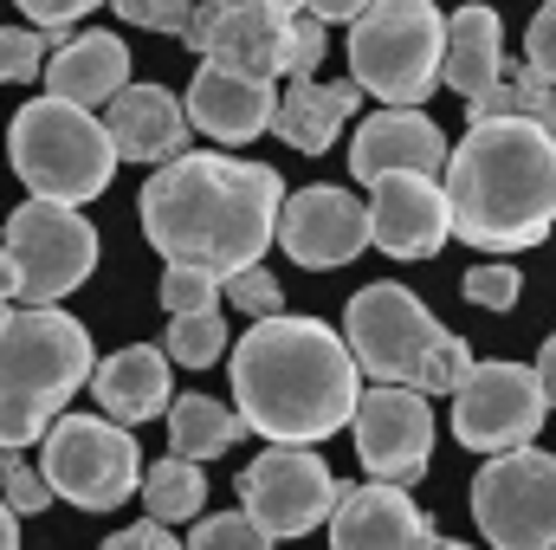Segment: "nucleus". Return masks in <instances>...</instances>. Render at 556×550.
Returning a JSON list of instances; mask_svg holds the SVG:
<instances>
[{
    "label": "nucleus",
    "mask_w": 556,
    "mask_h": 550,
    "mask_svg": "<svg viewBox=\"0 0 556 550\" xmlns=\"http://www.w3.org/2000/svg\"><path fill=\"white\" fill-rule=\"evenodd\" d=\"M278 208H285V182L266 162H240V155H175L149 175L142 188V240L188 273L233 278L260 266V253L273 247Z\"/></svg>",
    "instance_id": "1"
},
{
    "label": "nucleus",
    "mask_w": 556,
    "mask_h": 550,
    "mask_svg": "<svg viewBox=\"0 0 556 550\" xmlns=\"http://www.w3.org/2000/svg\"><path fill=\"white\" fill-rule=\"evenodd\" d=\"M233 414L247 421V434L273 440V447H317L330 434L350 427L356 396H363V370L343 343V330H330L324 317H260L233 357Z\"/></svg>",
    "instance_id": "2"
},
{
    "label": "nucleus",
    "mask_w": 556,
    "mask_h": 550,
    "mask_svg": "<svg viewBox=\"0 0 556 550\" xmlns=\"http://www.w3.org/2000/svg\"><path fill=\"white\" fill-rule=\"evenodd\" d=\"M446 214L453 240L479 253H525L556 227V130L525 117L472 124L446 155Z\"/></svg>",
    "instance_id": "3"
},
{
    "label": "nucleus",
    "mask_w": 556,
    "mask_h": 550,
    "mask_svg": "<svg viewBox=\"0 0 556 550\" xmlns=\"http://www.w3.org/2000/svg\"><path fill=\"white\" fill-rule=\"evenodd\" d=\"M91 330L59 304H13L0 330V453H26L91 383Z\"/></svg>",
    "instance_id": "4"
},
{
    "label": "nucleus",
    "mask_w": 556,
    "mask_h": 550,
    "mask_svg": "<svg viewBox=\"0 0 556 550\" xmlns=\"http://www.w3.org/2000/svg\"><path fill=\"white\" fill-rule=\"evenodd\" d=\"M343 343L356 357L363 376L389 383V389H415V396H453L472 370L466 337H453L408 285L382 278L363 285L343 311Z\"/></svg>",
    "instance_id": "5"
},
{
    "label": "nucleus",
    "mask_w": 556,
    "mask_h": 550,
    "mask_svg": "<svg viewBox=\"0 0 556 550\" xmlns=\"http://www.w3.org/2000/svg\"><path fill=\"white\" fill-rule=\"evenodd\" d=\"M7 162L26 182V201L85 208L117 175V142L98 111H78L65 98H33L7 124Z\"/></svg>",
    "instance_id": "6"
},
{
    "label": "nucleus",
    "mask_w": 556,
    "mask_h": 550,
    "mask_svg": "<svg viewBox=\"0 0 556 550\" xmlns=\"http://www.w3.org/2000/svg\"><path fill=\"white\" fill-rule=\"evenodd\" d=\"M446 13L433 0H369L350 20V85L382 111H420L440 91Z\"/></svg>",
    "instance_id": "7"
},
{
    "label": "nucleus",
    "mask_w": 556,
    "mask_h": 550,
    "mask_svg": "<svg viewBox=\"0 0 556 550\" xmlns=\"http://www.w3.org/2000/svg\"><path fill=\"white\" fill-rule=\"evenodd\" d=\"M39 473H46L52 499L78 505V512H117L142 486L137 434L104 414H59L39 440Z\"/></svg>",
    "instance_id": "8"
},
{
    "label": "nucleus",
    "mask_w": 556,
    "mask_h": 550,
    "mask_svg": "<svg viewBox=\"0 0 556 550\" xmlns=\"http://www.w3.org/2000/svg\"><path fill=\"white\" fill-rule=\"evenodd\" d=\"M0 253L13 266V304H59L98 273V227L59 201H20L0 221Z\"/></svg>",
    "instance_id": "9"
},
{
    "label": "nucleus",
    "mask_w": 556,
    "mask_h": 550,
    "mask_svg": "<svg viewBox=\"0 0 556 550\" xmlns=\"http://www.w3.org/2000/svg\"><path fill=\"white\" fill-rule=\"evenodd\" d=\"M472 525L492 550H556V453H492L472 479Z\"/></svg>",
    "instance_id": "10"
},
{
    "label": "nucleus",
    "mask_w": 556,
    "mask_h": 550,
    "mask_svg": "<svg viewBox=\"0 0 556 550\" xmlns=\"http://www.w3.org/2000/svg\"><path fill=\"white\" fill-rule=\"evenodd\" d=\"M544 383L531 363H472L466 383L453 389V440L472 453H518L544 427Z\"/></svg>",
    "instance_id": "11"
},
{
    "label": "nucleus",
    "mask_w": 556,
    "mask_h": 550,
    "mask_svg": "<svg viewBox=\"0 0 556 550\" xmlns=\"http://www.w3.org/2000/svg\"><path fill=\"white\" fill-rule=\"evenodd\" d=\"M337 505V479L324 466L317 447H266L247 473H240V512L266 532V538H304L330 518Z\"/></svg>",
    "instance_id": "12"
},
{
    "label": "nucleus",
    "mask_w": 556,
    "mask_h": 550,
    "mask_svg": "<svg viewBox=\"0 0 556 550\" xmlns=\"http://www.w3.org/2000/svg\"><path fill=\"white\" fill-rule=\"evenodd\" d=\"M350 434H356L363 473L382 479V486L415 492L427 479V466H433V409L415 389H389V383L363 389L356 414H350Z\"/></svg>",
    "instance_id": "13"
},
{
    "label": "nucleus",
    "mask_w": 556,
    "mask_h": 550,
    "mask_svg": "<svg viewBox=\"0 0 556 550\" xmlns=\"http://www.w3.org/2000/svg\"><path fill=\"white\" fill-rule=\"evenodd\" d=\"M273 247H285L291 266H304V273H337L369 253V201H356L343 182H311V188L285 195Z\"/></svg>",
    "instance_id": "14"
},
{
    "label": "nucleus",
    "mask_w": 556,
    "mask_h": 550,
    "mask_svg": "<svg viewBox=\"0 0 556 550\" xmlns=\"http://www.w3.org/2000/svg\"><path fill=\"white\" fill-rule=\"evenodd\" d=\"M181 46L201 52V65L240 72V78H285V52H291V13L278 7H194Z\"/></svg>",
    "instance_id": "15"
},
{
    "label": "nucleus",
    "mask_w": 556,
    "mask_h": 550,
    "mask_svg": "<svg viewBox=\"0 0 556 550\" xmlns=\"http://www.w3.org/2000/svg\"><path fill=\"white\" fill-rule=\"evenodd\" d=\"M369 247L389 260H433L453 240L440 175H382L369 182Z\"/></svg>",
    "instance_id": "16"
},
{
    "label": "nucleus",
    "mask_w": 556,
    "mask_h": 550,
    "mask_svg": "<svg viewBox=\"0 0 556 550\" xmlns=\"http://www.w3.org/2000/svg\"><path fill=\"white\" fill-rule=\"evenodd\" d=\"M330 550H420V538L433 532L427 512L402 486H337V505H330Z\"/></svg>",
    "instance_id": "17"
},
{
    "label": "nucleus",
    "mask_w": 556,
    "mask_h": 550,
    "mask_svg": "<svg viewBox=\"0 0 556 550\" xmlns=\"http://www.w3.org/2000/svg\"><path fill=\"white\" fill-rule=\"evenodd\" d=\"M181 111H188V130H201V137L240 149V142H253V137L273 130L278 85H266V78H240V72H220V65H201V72L188 78Z\"/></svg>",
    "instance_id": "18"
},
{
    "label": "nucleus",
    "mask_w": 556,
    "mask_h": 550,
    "mask_svg": "<svg viewBox=\"0 0 556 550\" xmlns=\"http://www.w3.org/2000/svg\"><path fill=\"white\" fill-rule=\"evenodd\" d=\"M446 168V130L427 111H376L350 137V175L382 182V175H440Z\"/></svg>",
    "instance_id": "19"
},
{
    "label": "nucleus",
    "mask_w": 556,
    "mask_h": 550,
    "mask_svg": "<svg viewBox=\"0 0 556 550\" xmlns=\"http://www.w3.org/2000/svg\"><path fill=\"white\" fill-rule=\"evenodd\" d=\"M104 130L117 142V162H175L188 155V111L168 85H124L111 104H104Z\"/></svg>",
    "instance_id": "20"
},
{
    "label": "nucleus",
    "mask_w": 556,
    "mask_h": 550,
    "mask_svg": "<svg viewBox=\"0 0 556 550\" xmlns=\"http://www.w3.org/2000/svg\"><path fill=\"white\" fill-rule=\"evenodd\" d=\"M130 85V46L117 33H78L46 59V98H65L78 111H104Z\"/></svg>",
    "instance_id": "21"
},
{
    "label": "nucleus",
    "mask_w": 556,
    "mask_h": 550,
    "mask_svg": "<svg viewBox=\"0 0 556 550\" xmlns=\"http://www.w3.org/2000/svg\"><path fill=\"white\" fill-rule=\"evenodd\" d=\"M91 396H98L104 421H117V427H142V421L168 414V402H175V389H168V357H162L155 343H130V350L104 357V363L91 370Z\"/></svg>",
    "instance_id": "22"
},
{
    "label": "nucleus",
    "mask_w": 556,
    "mask_h": 550,
    "mask_svg": "<svg viewBox=\"0 0 556 550\" xmlns=\"http://www.w3.org/2000/svg\"><path fill=\"white\" fill-rule=\"evenodd\" d=\"M440 78H446L466 104H479V98L505 78V20H498V7L472 0V7H459V13H446V59H440Z\"/></svg>",
    "instance_id": "23"
},
{
    "label": "nucleus",
    "mask_w": 556,
    "mask_h": 550,
    "mask_svg": "<svg viewBox=\"0 0 556 550\" xmlns=\"http://www.w3.org/2000/svg\"><path fill=\"white\" fill-rule=\"evenodd\" d=\"M363 91L356 85H317V78H291L278 91V111H273V137L291 142L298 155H324L330 142L343 137V124L356 117Z\"/></svg>",
    "instance_id": "24"
},
{
    "label": "nucleus",
    "mask_w": 556,
    "mask_h": 550,
    "mask_svg": "<svg viewBox=\"0 0 556 550\" xmlns=\"http://www.w3.org/2000/svg\"><path fill=\"white\" fill-rule=\"evenodd\" d=\"M162 421H168V447L181 460H214V453L240 447V434H247V421L214 396H175Z\"/></svg>",
    "instance_id": "25"
},
{
    "label": "nucleus",
    "mask_w": 556,
    "mask_h": 550,
    "mask_svg": "<svg viewBox=\"0 0 556 550\" xmlns=\"http://www.w3.org/2000/svg\"><path fill=\"white\" fill-rule=\"evenodd\" d=\"M137 492H142L149 525H181V518H201V505H207V473H201V460L168 453V460L142 466Z\"/></svg>",
    "instance_id": "26"
},
{
    "label": "nucleus",
    "mask_w": 556,
    "mask_h": 550,
    "mask_svg": "<svg viewBox=\"0 0 556 550\" xmlns=\"http://www.w3.org/2000/svg\"><path fill=\"white\" fill-rule=\"evenodd\" d=\"M466 111H472V124H492V117H525V124H544V130H556V78L531 72V65H505V78H498L479 104H466Z\"/></svg>",
    "instance_id": "27"
},
{
    "label": "nucleus",
    "mask_w": 556,
    "mask_h": 550,
    "mask_svg": "<svg viewBox=\"0 0 556 550\" xmlns=\"http://www.w3.org/2000/svg\"><path fill=\"white\" fill-rule=\"evenodd\" d=\"M168 350V363H181V370H214L220 357H227V317H220V304L214 311H188V317H168V337H162Z\"/></svg>",
    "instance_id": "28"
},
{
    "label": "nucleus",
    "mask_w": 556,
    "mask_h": 550,
    "mask_svg": "<svg viewBox=\"0 0 556 550\" xmlns=\"http://www.w3.org/2000/svg\"><path fill=\"white\" fill-rule=\"evenodd\" d=\"M52 39L59 33H39V26H0V85H33Z\"/></svg>",
    "instance_id": "29"
},
{
    "label": "nucleus",
    "mask_w": 556,
    "mask_h": 550,
    "mask_svg": "<svg viewBox=\"0 0 556 550\" xmlns=\"http://www.w3.org/2000/svg\"><path fill=\"white\" fill-rule=\"evenodd\" d=\"M181 550H273V538H266L247 512H214V518H201V525L188 532Z\"/></svg>",
    "instance_id": "30"
},
{
    "label": "nucleus",
    "mask_w": 556,
    "mask_h": 550,
    "mask_svg": "<svg viewBox=\"0 0 556 550\" xmlns=\"http://www.w3.org/2000/svg\"><path fill=\"white\" fill-rule=\"evenodd\" d=\"M0 499L13 512H46L52 505V486L39 466H26V453H0Z\"/></svg>",
    "instance_id": "31"
},
{
    "label": "nucleus",
    "mask_w": 556,
    "mask_h": 550,
    "mask_svg": "<svg viewBox=\"0 0 556 550\" xmlns=\"http://www.w3.org/2000/svg\"><path fill=\"white\" fill-rule=\"evenodd\" d=\"M220 298L240 304V311H253V317H278L285 311V291H278V278L266 266H247V273L220 278Z\"/></svg>",
    "instance_id": "32"
},
{
    "label": "nucleus",
    "mask_w": 556,
    "mask_h": 550,
    "mask_svg": "<svg viewBox=\"0 0 556 550\" xmlns=\"http://www.w3.org/2000/svg\"><path fill=\"white\" fill-rule=\"evenodd\" d=\"M162 304H168V317H188V311H214V304H220V278L188 273V266H168V273H162Z\"/></svg>",
    "instance_id": "33"
},
{
    "label": "nucleus",
    "mask_w": 556,
    "mask_h": 550,
    "mask_svg": "<svg viewBox=\"0 0 556 550\" xmlns=\"http://www.w3.org/2000/svg\"><path fill=\"white\" fill-rule=\"evenodd\" d=\"M466 285V298L479 304V311H511L518 304V291H525V278H518V266H472V273L459 278Z\"/></svg>",
    "instance_id": "34"
},
{
    "label": "nucleus",
    "mask_w": 556,
    "mask_h": 550,
    "mask_svg": "<svg viewBox=\"0 0 556 550\" xmlns=\"http://www.w3.org/2000/svg\"><path fill=\"white\" fill-rule=\"evenodd\" d=\"M194 7H201V0H117V13H124L130 26H149V33H168V39H181V33H188Z\"/></svg>",
    "instance_id": "35"
},
{
    "label": "nucleus",
    "mask_w": 556,
    "mask_h": 550,
    "mask_svg": "<svg viewBox=\"0 0 556 550\" xmlns=\"http://www.w3.org/2000/svg\"><path fill=\"white\" fill-rule=\"evenodd\" d=\"M330 52V26L311 13H291V52H285V78H311L317 59Z\"/></svg>",
    "instance_id": "36"
},
{
    "label": "nucleus",
    "mask_w": 556,
    "mask_h": 550,
    "mask_svg": "<svg viewBox=\"0 0 556 550\" xmlns=\"http://www.w3.org/2000/svg\"><path fill=\"white\" fill-rule=\"evenodd\" d=\"M525 65H531V72H544V78H556V0H544V7L531 13V33H525Z\"/></svg>",
    "instance_id": "37"
},
{
    "label": "nucleus",
    "mask_w": 556,
    "mask_h": 550,
    "mask_svg": "<svg viewBox=\"0 0 556 550\" xmlns=\"http://www.w3.org/2000/svg\"><path fill=\"white\" fill-rule=\"evenodd\" d=\"M13 7H20V13H26V20L39 26V33H65L72 20H85V13H98L104 0H13Z\"/></svg>",
    "instance_id": "38"
},
{
    "label": "nucleus",
    "mask_w": 556,
    "mask_h": 550,
    "mask_svg": "<svg viewBox=\"0 0 556 550\" xmlns=\"http://www.w3.org/2000/svg\"><path fill=\"white\" fill-rule=\"evenodd\" d=\"M104 550H181V538L168 532V525H130V532H117V538H104Z\"/></svg>",
    "instance_id": "39"
},
{
    "label": "nucleus",
    "mask_w": 556,
    "mask_h": 550,
    "mask_svg": "<svg viewBox=\"0 0 556 550\" xmlns=\"http://www.w3.org/2000/svg\"><path fill=\"white\" fill-rule=\"evenodd\" d=\"M363 7H369V0H298V13H311V20H324V26H337V20H363Z\"/></svg>",
    "instance_id": "40"
},
{
    "label": "nucleus",
    "mask_w": 556,
    "mask_h": 550,
    "mask_svg": "<svg viewBox=\"0 0 556 550\" xmlns=\"http://www.w3.org/2000/svg\"><path fill=\"white\" fill-rule=\"evenodd\" d=\"M531 370H538V383H544V409H556V330L544 337V350H538Z\"/></svg>",
    "instance_id": "41"
},
{
    "label": "nucleus",
    "mask_w": 556,
    "mask_h": 550,
    "mask_svg": "<svg viewBox=\"0 0 556 550\" xmlns=\"http://www.w3.org/2000/svg\"><path fill=\"white\" fill-rule=\"evenodd\" d=\"M0 550H20V512L0 499Z\"/></svg>",
    "instance_id": "42"
},
{
    "label": "nucleus",
    "mask_w": 556,
    "mask_h": 550,
    "mask_svg": "<svg viewBox=\"0 0 556 550\" xmlns=\"http://www.w3.org/2000/svg\"><path fill=\"white\" fill-rule=\"evenodd\" d=\"M214 7H278V13H298V0H214Z\"/></svg>",
    "instance_id": "43"
},
{
    "label": "nucleus",
    "mask_w": 556,
    "mask_h": 550,
    "mask_svg": "<svg viewBox=\"0 0 556 550\" xmlns=\"http://www.w3.org/2000/svg\"><path fill=\"white\" fill-rule=\"evenodd\" d=\"M13 291H20V285H13V266H7V253H0V304H13Z\"/></svg>",
    "instance_id": "44"
},
{
    "label": "nucleus",
    "mask_w": 556,
    "mask_h": 550,
    "mask_svg": "<svg viewBox=\"0 0 556 550\" xmlns=\"http://www.w3.org/2000/svg\"><path fill=\"white\" fill-rule=\"evenodd\" d=\"M420 550H472V545H453V538H440V532H427V538H420Z\"/></svg>",
    "instance_id": "45"
},
{
    "label": "nucleus",
    "mask_w": 556,
    "mask_h": 550,
    "mask_svg": "<svg viewBox=\"0 0 556 550\" xmlns=\"http://www.w3.org/2000/svg\"><path fill=\"white\" fill-rule=\"evenodd\" d=\"M7 317H13V304H0V330H7Z\"/></svg>",
    "instance_id": "46"
}]
</instances>
